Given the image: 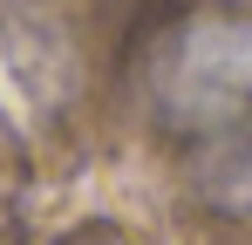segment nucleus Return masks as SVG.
<instances>
[{"mask_svg": "<svg viewBox=\"0 0 252 245\" xmlns=\"http://www.w3.org/2000/svg\"><path fill=\"white\" fill-rule=\"evenodd\" d=\"M157 109L170 122H218L252 102V21L246 14H191L157 55Z\"/></svg>", "mask_w": 252, "mask_h": 245, "instance_id": "1", "label": "nucleus"}, {"mask_svg": "<svg viewBox=\"0 0 252 245\" xmlns=\"http://www.w3.org/2000/svg\"><path fill=\"white\" fill-rule=\"evenodd\" d=\"M211 191H218L225 204H246V211H252V136L232 150V157H225V170L211 177Z\"/></svg>", "mask_w": 252, "mask_h": 245, "instance_id": "2", "label": "nucleus"}]
</instances>
